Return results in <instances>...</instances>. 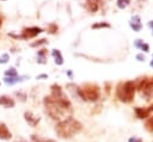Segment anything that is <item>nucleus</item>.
<instances>
[{
    "instance_id": "obj_1",
    "label": "nucleus",
    "mask_w": 153,
    "mask_h": 142,
    "mask_svg": "<svg viewBox=\"0 0 153 142\" xmlns=\"http://www.w3.org/2000/svg\"><path fill=\"white\" fill-rule=\"evenodd\" d=\"M47 113L53 119H61L65 115L72 113V104L69 99L63 94L62 88L59 85L51 86V95H47L43 99Z\"/></svg>"
},
{
    "instance_id": "obj_2",
    "label": "nucleus",
    "mask_w": 153,
    "mask_h": 142,
    "mask_svg": "<svg viewBox=\"0 0 153 142\" xmlns=\"http://www.w3.org/2000/svg\"><path fill=\"white\" fill-rule=\"evenodd\" d=\"M81 129H82V124L73 117H68L59 122L55 126V131L61 138H69L73 135L81 131Z\"/></svg>"
},
{
    "instance_id": "obj_3",
    "label": "nucleus",
    "mask_w": 153,
    "mask_h": 142,
    "mask_svg": "<svg viewBox=\"0 0 153 142\" xmlns=\"http://www.w3.org/2000/svg\"><path fill=\"white\" fill-rule=\"evenodd\" d=\"M78 94L82 100L96 101L100 97V88L96 84H85L81 88H78Z\"/></svg>"
},
{
    "instance_id": "obj_4",
    "label": "nucleus",
    "mask_w": 153,
    "mask_h": 142,
    "mask_svg": "<svg viewBox=\"0 0 153 142\" xmlns=\"http://www.w3.org/2000/svg\"><path fill=\"white\" fill-rule=\"evenodd\" d=\"M135 84L133 81H126L117 86V97L123 103H130L134 99Z\"/></svg>"
},
{
    "instance_id": "obj_5",
    "label": "nucleus",
    "mask_w": 153,
    "mask_h": 142,
    "mask_svg": "<svg viewBox=\"0 0 153 142\" xmlns=\"http://www.w3.org/2000/svg\"><path fill=\"white\" fill-rule=\"evenodd\" d=\"M43 30L38 26H31V27H24L23 31H22V35L20 37L24 38V39H27V38H32V37H36L38 33H41Z\"/></svg>"
},
{
    "instance_id": "obj_6",
    "label": "nucleus",
    "mask_w": 153,
    "mask_h": 142,
    "mask_svg": "<svg viewBox=\"0 0 153 142\" xmlns=\"http://www.w3.org/2000/svg\"><path fill=\"white\" fill-rule=\"evenodd\" d=\"M24 118H25L26 123H27L30 126H36V125L38 124V122H39V118L36 117V116H35L32 112H30V111L24 112Z\"/></svg>"
},
{
    "instance_id": "obj_7",
    "label": "nucleus",
    "mask_w": 153,
    "mask_h": 142,
    "mask_svg": "<svg viewBox=\"0 0 153 142\" xmlns=\"http://www.w3.org/2000/svg\"><path fill=\"white\" fill-rule=\"evenodd\" d=\"M11 137H12V134L8 130L7 125L4 122H0V138L7 141V140H11Z\"/></svg>"
},
{
    "instance_id": "obj_8",
    "label": "nucleus",
    "mask_w": 153,
    "mask_h": 142,
    "mask_svg": "<svg viewBox=\"0 0 153 142\" xmlns=\"http://www.w3.org/2000/svg\"><path fill=\"white\" fill-rule=\"evenodd\" d=\"M0 105L4 106V107L11 109V107H14L16 101L8 95H0Z\"/></svg>"
},
{
    "instance_id": "obj_9",
    "label": "nucleus",
    "mask_w": 153,
    "mask_h": 142,
    "mask_svg": "<svg viewBox=\"0 0 153 142\" xmlns=\"http://www.w3.org/2000/svg\"><path fill=\"white\" fill-rule=\"evenodd\" d=\"M99 0H86V8L90 12H96L98 10Z\"/></svg>"
},
{
    "instance_id": "obj_10",
    "label": "nucleus",
    "mask_w": 153,
    "mask_h": 142,
    "mask_svg": "<svg viewBox=\"0 0 153 142\" xmlns=\"http://www.w3.org/2000/svg\"><path fill=\"white\" fill-rule=\"evenodd\" d=\"M135 113H136V116L139 117V118H146V117H148L149 116V113H151V110L149 109H141V107H136L135 109Z\"/></svg>"
},
{
    "instance_id": "obj_11",
    "label": "nucleus",
    "mask_w": 153,
    "mask_h": 142,
    "mask_svg": "<svg viewBox=\"0 0 153 142\" xmlns=\"http://www.w3.org/2000/svg\"><path fill=\"white\" fill-rule=\"evenodd\" d=\"M31 140L32 142H56L55 140H51V138H43L38 135H31Z\"/></svg>"
},
{
    "instance_id": "obj_12",
    "label": "nucleus",
    "mask_w": 153,
    "mask_h": 142,
    "mask_svg": "<svg viewBox=\"0 0 153 142\" xmlns=\"http://www.w3.org/2000/svg\"><path fill=\"white\" fill-rule=\"evenodd\" d=\"M53 56L55 57V62L57 64H62L63 63V58H62V56H61V54H60L59 50H54L53 51Z\"/></svg>"
},
{
    "instance_id": "obj_13",
    "label": "nucleus",
    "mask_w": 153,
    "mask_h": 142,
    "mask_svg": "<svg viewBox=\"0 0 153 142\" xmlns=\"http://www.w3.org/2000/svg\"><path fill=\"white\" fill-rule=\"evenodd\" d=\"M4 81H5V84H7V85H13V84H16V82H18V81H22V79H20V76H14V78H5L4 79Z\"/></svg>"
},
{
    "instance_id": "obj_14",
    "label": "nucleus",
    "mask_w": 153,
    "mask_h": 142,
    "mask_svg": "<svg viewBox=\"0 0 153 142\" xmlns=\"http://www.w3.org/2000/svg\"><path fill=\"white\" fill-rule=\"evenodd\" d=\"M5 75H6V78H14V76L18 75V73H17V70L12 67V68H8L7 70H5Z\"/></svg>"
},
{
    "instance_id": "obj_15",
    "label": "nucleus",
    "mask_w": 153,
    "mask_h": 142,
    "mask_svg": "<svg viewBox=\"0 0 153 142\" xmlns=\"http://www.w3.org/2000/svg\"><path fill=\"white\" fill-rule=\"evenodd\" d=\"M145 126H146V129L148 130V131H151V132H153V117H151L147 122H146V124H145Z\"/></svg>"
},
{
    "instance_id": "obj_16",
    "label": "nucleus",
    "mask_w": 153,
    "mask_h": 142,
    "mask_svg": "<svg viewBox=\"0 0 153 142\" xmlns=\"http://www.w3.org/2000/svg\"><path fill=\"white\" fill-rule=\"evenodd\" d=\"M44 43H47V39H45V38H42V39H38V41H36V42H32L30 45H31V47H38V45H41V44H44Z\"/></svg>"
},
{
    "instance_id": "obj_17",
    "label": "nucleus",
    "mask_w": 153,
    "mask_h": 142,
    "mask_svg": "<svg viewBox=\"0 0 153 142\" xmlns=\"http://www.w3.org/2000/svg\"><path fill=\"white\" fill-rule=\"evenodd\" d=\"M98 27H110L108 23H99V24H93L92 29H98Z\"/></svg>"
},
{
    "instance_id": "obj_18",
    "label": "nucleus",
    "mask_w": 153,
    "mask_h": 142,
    "mask_svg": "<svg viewBox=\"0 0 153 142\" xmlns=\"http://www.w3.org/2000/svg\"><path fill=\"white\" fill-rule=\"evenodd\" d=\"M48 31H49L50 33H55V32L57 31V25H56V24H50V25L48 26Z\"/></svg>"
},
{
    "instance_id": "obj_19",
    "label": "nucleus",
    "mask_w": 153,
    "mask_h": 142,
    "mask_svg": "<svg viewBox=\"0 0 153 142\" xmlns=\"http://www.w3.org/2000/svg\"><path fill=\"white\" fill-rule=\"evenodd\" d=\"M128 2H129V0H118L117 1V5H118L120 8H124L128 5Z\"/></svg>"
},
{
    "instance_id": "obj_20",
    "label": "nucleus",
    "mask_w": 153,
    "mask_h": 142,
    "mask_svg": "<svg viewBox=\"0 0 153 142\" xmlns=\"http://www.w3.org/2000/svg\"><path fill=\"white\" fill-rule=\"evenodd\" d=\"M8 54H4L1 57H0V63H6V62H8Z\"/></svg>"
},
{
    "instance_id": "obj_21",
    "label": "nucleus",
    "mask_w": 153,
    "mask_h": 142,
    "mask_svg": "<svg viewBox=\"0 0 153 142\" xmlns=\"http://www.w3.org/2000/svg\"><path fill=\"white\" fill-rule=\"evenodd\" d=\"M42 78H47V75L45 74H41V75L37 76V79H42Z\"/></svg>"
},
{
    "instance_id": "obj_22",
    "label": "nucleus",
    "mask_w": 153,
    "mask_h": 142,
    "mask_svg": "<svg viewBox=\"0 0 153 142\" xmlns=\"http://www.w3.org/2000/svg\"><path fill=\"white\" fill-rule=\"evenodd\" d=\"M1 25H2V18L0 17V27H1Z\"/></svg>"
},
{
    "instance_id": "obj_23",
    "label": "nucleus",
    "mask_w": 153,
    "mask_h": 142,
    "mask_svg": "<svg viewBox=\"0 0 153 142\" xmlns=\"http://www.w3.org/2000/svg\"><path fill=\"white\" fill-rule=\"evenodd\" d=\"M149 110H151V111H153V106H151V107H149Z\"/></svg>"
},
{
    "instance_id": "obj_24",
    "label": "nucleus",
    "mask_w": 153,
    "mask_h": 142,
    "mask_svg": "<svg viewBox=\"0 0 153 142\" xmlns=\"http://www.w3.org/2000/svg\"><path fill=\"white\" fill-rule=\"evenodd\" d=\"M19 142H27V141H24V140H22V141H19Z\"/></svg>"
}]
</instances>
